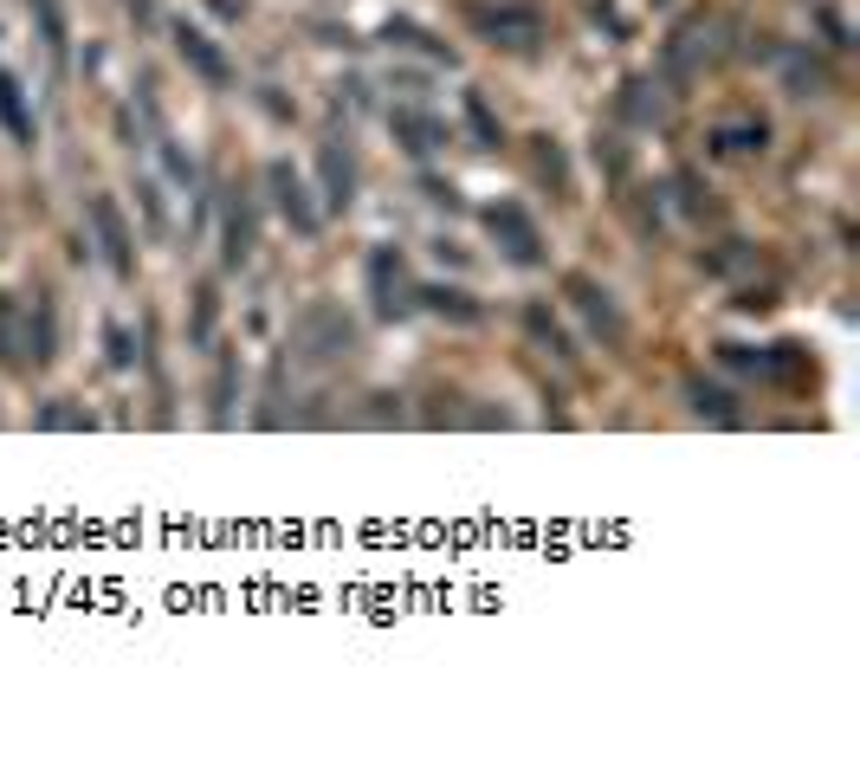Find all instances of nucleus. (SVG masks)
Masks as SVG:
<instances>
[{
    "label": "nucleus",
    "mask_w": 860,
    "mask_h": 757,
    "mask_svg": "<svg viewBox=\"0 0 860 757\" xmlns=\"http://www.w3.org/2000/svg\"><path fill=\"white\" fill-rule=\"evenodd\" d=\"M299 350L304 356H317V363L350 356V350H356V324L343 317L337 304H311V311L299 317Z\"/></svg>",
    "instance_id": "obj_1"
},
{
    "label": "nucleus",
    "mask_w": 860,
    "mask_h": 757,
    "mask_svg": "<svg viewBox=\"0 0 860 757\" xmlns=\"http://www.w3.org/2000/svg\"><path fill=\"white\" fill-rule=\"evenodd\" d=\"M486 228H492V240L505 246V260H518V265H537V260H544V233H537V221L524 214L518 201H492V208H486Z\"/></svg>",
    "instance_id": "obj_2"
},
{
    "label": "nucleus",
    "mask_w": 860,
    "mask_h": 757,
    "mask_svg": "<svg viewBox=\"0 0 860 757\" xmlns=\"http://www.w3.org/2000/svg\"><path fill=\"white\" fill-rule=\"evenodd\" d=\"M563 292H569V304L583 311V324H589V331H596V337L608 343V350H615V343L628 337V324H621V311H615V299L601 292L596 279H583V272H569V279H563Z\"/></svg>",
    "instance_id": "obj_3"
},
{
    "label": "nucleus",
    "mask_w": 860,
    "mask_h": 757,
    "mask_svg": "<svg viewBox=\"0 0 860 757\" xmlns=\"http://www.w3.org/2000/svg\"><path fill=\"white\" fill-rule=\"evenodd\" d=\"M473 20H479V33H492V46H512V52H530V46L544 39V13H537V7H518V0H512V7H479Z\"/></svg>",
    "instance_id": "obj_4"
},
{
    "label": "nucleus",
    "mask_w": 860,
    "mask_h": 757,
    "mask_svg": "<svg viewBox=\"0 0 860 757\" xmlns=\"http://www.w3.org/2000/svg\"><path fill=\"white\" fill-rule=\"evenodd\" d=\"M370 292H375V311L382 317H402L414 304V285H408V265H402V253L395 246H382L370 260Z\"/></svg>",
    "instance_id": "obj_5"
},
{
    "label": "nucleus",
    "mask_w": 860,
    "mask_h": 757,
    "mask_svg": "<svg viewBox=\"0 0 860 757\" xmlns=\"http://www.w3.org/2000/svg\"><path fill=\"white\" fill-rule=\"evenodd\" d=\"M265 182H272V194H279V214L292 221V233H317V208H311V194H304V182H299V169L292 162H272L265 169Z\"/></svg>",
    "instance_id": "obj_6"
},
{
    "label": "nucleus",
    "mask_w": 860,
    "mask_h": 757,
    "mask_svg": "<svg viewBox=\"0 0 860 757\" xmlns=\"http://www.w3.org/2000/svg\"><path fill=\"white\" fill-rule=\"evenodd\" d=\"M175 52H182L188 65H194L201 78H208V84H226V78H233V65H226V52H221V46H214L208 33H201V27H175Z\"/></svg>",
    "instance_id": "obj_7"
},
{
    "label": "nucleus",
    "mask_w": 860,
    "mask_h": 757,
    "mask_svg": "<svg viewBox=\"0 0 860 757\" xmlns=\"http://www.w3.org/2000/svg\"><path fill=\"white\" fill-rule=\"evenodd\" d=\"M91 221H98V240H104L111 265H117V272H130V265H136V253H130V228H123V214H117L111 194H98V201H91Z\"/></svg>",
    "instance_id": "obj_8"
},
{
    "label": "nucleus",
    "mask_w": 860,
    "mask_h": 757,
    "mask_svg": "<svg viewBox=\"0 0 860 757\" xmlns=\"http://www.w3.org/2000/svg\"><path fill=\"white\" fill-rule=\"evenodd\" d=\"M388 130H395V143L408 155H434L441 143H447V123H434V117H421V111H395L388 117Z\"/></svg>",
    "instance_id": "obj_9"
},
{
    "label": "nucleus",
    "mask_w": 860,
    "mask_h": 757,
    "mask_svg": "<svg viewBox=\"0 0 860 757\" xmlns=\"http://www.w3.org/2000/svg\"><path fill=\"white\" fill-rule=\"evenodd\" d=\"M350 189H356V162H350V143H343V137H331V143H324V201H331V208H350Z\"/></svg>",
    "instance_id": "obj_10"
},
{
    "label": "nucleus",
    "mask_w": 860,
    "mask_h": 757,
    "mask_svg": "<svg viewBox=\"0 0 860 757\" xmlns=\"http://www.w3.org/2000/svg\"><path fill=\"white\" fill-rule=\"evenodd\" d=\"M253 260V208L246 201H226V265Z\"/></svg>",
    "instance_id": "obj_11"
},
{
    "label": "nucleus",
    "mask_w": 860,
    "mask_h": 757,
    "mask_svg": "<svg viewBox=\"0 0 860 757\" xmlns=\"http://www.w3.org/2000/svg\"><path fill=\"white\" fill-rule=\"evenodd\" d=\"M27 363H52V304L33 299L27 311Z\"/></svg>",
    "instance_id": "obj_12"
},
{
    "label": "nucleus",
    "mask_w": 860,
    "mask_h": 757,
    "mask_svg": "<svg viewBox=\"0 0 860 757\" xmlns=\"http://www.w3.org/2000/svg\"><path fill=\"white\" fill-rule=\"evenodd\" d=\"M0 363H27V331H20V304L0 299Z\"/></svg>",
    "instance_id": "obj_13"
},
{
    "label": "nucleus",
    "mask_w": 860,
    "mask_h": 757,
    "mask_svg": "<svg viewBox=\"0 0 860 757\" xmlns=\"http://www.w3.org/2000/svg\"><path fill=\"white\" fill-rule=\"evenodd\" d=\"M421 299L434 304V311H441V317H459V324H473V317H479V304L466 299V292H459V285H427V292H421Z\"/></svg>",
    "instance_id": "obj_14"
},
{
    "label": "nucleus",
    "mask_w": 860,
    "mask_h": 757,
    "mask_svg": "<svg viewBox=\"0 0 860 757\" xmlns=\"http://www.w3.org/2000/svg\"><path fill=\"white\" fill-rule=\"evenodd\" d=\"M621 111L635 117V123H660V117H667V104H660V91H654L647 78H635V84H628V98H621Z\"/></svg>",
    "instance_id": "obj_15"
},
{
    "label": "nucleus",
    "mask_w": 860,
    "mask_h": 757,
    "mask_svg": "<svg viewBox=\"0 0 860 757\" xmlns=\"http://www.w3.org/2000/svg\"><path fill=\"white\" fill-rule=\"evenodd\" d=\"M0 123H7L13 137H33V117L20 111V84H13L7 72H0Z\"/></svg>",
    "instance_id": "obj_16"
},
{
    "label": "nucleus",
    "mask_w": 860,
    "mask_h": 757,
    "mask_svg": "<svg viewBox=\"0 0 860 757\" xmlns=\"http://www.w3.org/2000/svg\"><path fill=\"white\" fill-rule=\"evenodd\" d=\"M686 395H692V408L711 421H738V408H731V395L725 388H706V382H686Z\"/></svg>",
    "instance_id": "obj_17"
},
{
    "label": "nucleus",
    "mask_w": 860,
    "mask_h": 757,
    "mask_svg": "<svg viewBox=\"0 0 860 757\" xmlns=\"http://www.w3.org/2000/svg\"><path fill=\"white\" fill-rule=\"evenodd\" d=\"M524 324H530V337H537V343H550L557 356H569V337L557 331V317H550L544 304H530V311H524Z\"/></svg>",
    "instance_id": "obj_18"
},
{
    "label": "nucleus",
    "mask_w": 860,
    "mask_h": 757,
    "mask_svg": "<svg viewBox=\"0 0 860 757\" xmlns=\"http://www.w3.org/2000/svg\"><path fill=\"white\" fill-rule=\"evenodd\" d=\"M466 117H473V137H479V150H498V123H492V111H486V98H479V91L466 98Z\"/></svg>",
    "instance_id": "obj_19"
},
{
    "label": "nucleus",
    "mask_w": 860,
    "mask_h": 757,
    "mask_svg": "<svg viewBox=\"0 0 860 757\" xmlns=\"http://www.w3.org/2000/svg\"><path fill=\"white\" fill-rule=\"evenodd\" d=\"M388 39H402V46H421V52H434V59H447V46H434V39L421 33V27H408V20H402V27H388Z\"/></svg>",
    "instance_id": "obj_20"
},
{
    "label": "nucleus",
    "mask_w": 860,
    "mask_h": 757,
    "mask_svg": "<svg viewBox=\"0 0 860 757\" xmlns=\"http://www.w3.org/2000/svg\"><path fill=\"white\" fill-rule=\"evenodd\" d=\"M39 427H91L84 408H39Z\"/></svg>",
    "instance_id": "obj_21"
},
{
    "label": "nucleus",
    "mask_w": 860,
    "mask_h": 757,
    "mask_svg": "<svg viewBox=\"0 0 860 757\" xmlns=\"http://www.w3.org/2000/svg\"><path fill=\"white\" fill-rule=\"evenodd\" d=\"M537 169H544V175L557 182V194H563V162H557V150H550V143H537Z\"/></svg>",
    "instance_id": "obj_22"
}]
</instances>
